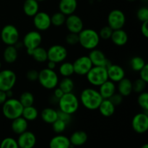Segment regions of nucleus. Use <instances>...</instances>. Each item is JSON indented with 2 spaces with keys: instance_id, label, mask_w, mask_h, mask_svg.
Returning <instances> with one entry per match:
<instances>
[{
  "instance_id": "1",
  "label": "nucleus",
  "mask_w": 148,
  "mask_h": 148,
  "mask_svg": "<svg viewBox=\"0 0 148 148\" xmlns=\"http://www.w3.org/2000/svg\"><path fill=\"white\" fill-rule=\"evenodd\" d=\"M103 98L100 94L99 91L92 88L84 89L81 92L79 96V102L82 105L90 111H95L99 107Z\"/></svg>"
},
{
  "instance_id": "2",
  "label": "nucleus",
  "mask_w": 148,
  "mask_h": 148,
  "mask_svg": "<svg viewBox=\"0 0 148 148\" xmlns=\"http://www.w3.org/2000/svg\"><path fill=\"white\" fill-rule=\"evenodd\" d=\"M79 44L87 50L97 49L100 43V36L98 33L93 29L85 28L78 33Z\"/></svg>"
},
{
  "instance_id": "3",
  "label": "nucleus",
  "mask_w": 148,
  "mask_h": 148,
  "mask_svg": "<svg viewBox=\"0 0 148 148\" xmlns=\"http://www.w3.org/2000/svg\"><path fill=\"white\" fill-rule=\"evenodd\" d=\"M59 111L72 115L77 111L79 106V100L73 92L64 93L58 100Z\"/></svg>"
},
{
  "instance_id": "4",
  "label": "nucleus",
  "mask_w": 148,
  "mask_h": 148,
  "mask_svg": "<svg viewBox=\"0 0 148 148\" xmlns=\"http://www.w3.org/2000/svg\"><path fill=\"white\" fill-rule=\"evenodd\" d=\"M24 107L18 99L14 98H7L2 104L3 115L10 120H13L21 116Z\"/></svg>"
},
{
  "instance_id": "5",
  "label": "nucleus",
  "mask_w": 148,
  "mask_h": 148,
  "mask_svg": "<svg viewBox=\"0 0 148 148\" xmlns=\"http://www.w3.org/2000/svg\"><path fill=\"white\" fill-rule=\"evenodd\" d=\"M38 81L46 90H53L58 86L59 82L57 73L54 70L48 68H45L39 72Z\"/></svg>"
},
{
  "instance_id": "6",
  "label": "nucleus",
  "mask_w": 148,
  "mask_h": 148,
  "mask_svg": "<svg viewBox=\"0 0 148 148\" xmlns=\"http://www.w3.org/2000/svg\"><path fill=\"white\" fill-rule=\"evenodd\" d=\"M85 76L88 82L93 86L99 87L108 79L106 67L104 66H93Z\"/></svg>"
},
{
  "instance_id": "7",
  "label": "nucleus",
  "mask_w": 148,
  "mask_h": 148,
  "mask_svg": "<svg viewBox=\"0 0 148 148\" xmlns=\"http://www.w3.org/2000/svg\"><path fill=\"white\" fill-rule=\"evenodd\" d=\"M1 39L7 46H14L20 38V33L17 27L13 25H7L1 30Z\"/></svg>"
},
{
  "instance_id": "8",
  "label": "nucleus",
  "mask_w": 148,
  "mask_h": 148,
  "mask_svg": "<svg viewBox=\"0 0 148 148\" xmlns=\"http://www.w3.org/2000/svg\"><path fill=\"white\" fill-rule=\"evenodd\" d=\"M17 82V75L11 69L0 71V90L6 92L12 90Z\"/></svg>"
},
{
  "instance_id": "9",
  "label": "nucleus",
  "mask_w": 148,
  "mask_h": 148,
  "mask_svg": "<svg viewBox=\"0 0 148 148\" xmlns=\"http://www.w3.org/2000/svg\"><path fill=\"white\" fill-rule=\"evenodd\" d=\"M108 25L113 30L122 29L126 23V16L121 10L116 9L111 10L108 15Z\"/></svg>"
},
{
  "instance_id": "10",
  "label": "nucleus",
  "mask_w": 148,
  "mask_h": 148,
  "mask_svg": "<svg viewBox=\"0 0 148 148\" xmlns=\"http://www.w3.org/2000/svg\"><path fill=\"white\" fill-rule=\"evenodd\" d=\"M48 60L55 63L64 62L68 56V51L66 47L59 44H55L51 46L47 50Z\"/></svg>"
},
{
  "instance_id": "11",
  "label": "nucleus",
  "mask_w": 148,
  "mask_h": 148,
  "mask_svg": "<svg viewBox=\"0 0 148 148\" xmlns=\"http://www.w3.org/2000/svg\"><path fill=\"white\" fill-rule=\"evenodd\" d=\"M42 43V36L38 30H31L25 35L23 39V45L26 50H33Z\"/></svg>"
},
{
  "instance_id": "12",
  "label": "nucleus",
  "mask_w": 148,
  "mask_h": 148,
  "mask_svg": "<svg viewBox=\"0 0 148 148\" xmlns=\"http://www.w3.org/2000/svg\"><path fill=\"white\" fill-rule=\"evenodd\" d=\"M72 64L75 74L79 76H85L93 66L88 56H79L72 63Z\"/></svg>"
},
{
  "instance_id": "13",
  "label": "nucleus",
  "mask_w": 148,
  "mask_h": 148,
  "mask_svg": "<svg viewBox=\"0 0 148 148\" xmlns=\"http://www.w3.org/2000/svg\"><path fill=\"white\" fill-rule=\"evenodd\" d=\"M132 129L138 134H143L148 130V115L147 112L137 114L132 121Z\"/></svg>"
},
{
  "instance_id": "14",
  "label": "nucleus",
  "mask_w": 148,
  "mask_h": 148,
  "mask_svg": "<svg viewBox=\"0 0 148 148\" xmlns=\"http://www.w3.org/2000/svg\"><path fill=\"white\" fill-rule=\"evenodd\" d=\"M33 17V25L38 31H46L51 26V16L45 12H38Z\"/></svg>"
},
{
  "instance_id": "15",
  "label": "nucleus",
  "mask_w": 148,
  "mask_h": 148,
  "mask_svg": "<svg viewBox=\"0 0 148 148\" xmlns=\"http://www.w3.org/2000/svg\"><path fill=\"white\" fill-rule=\"evenodd\" d=\"M66 29L69 33H79L84 29V23L82 19L75 14L66 16L65 21Z\"/></svg>"
},
{
  "instance_id": "16",
  "label": "nucleus",
  "mask_w": 148,
  "mask_h": 148,
  "mask_svg": "<svg viewBox=\"0 0 148 148\" xmlns=\"http://www.w3.org/2000/svg\"><path fill=\"white\" fill-rule=\"evenodd\" d=\"M88 57L90 59L93 66L107 67L110 64V62L106 56L105 53L100 49H92L90 51Z\"/></svg>"
},
{
  "instance_id": "17",
  "label": "nucleus",
  "mask_w": 148,
  "mask_h": 148,
  "mask_svg": "<svg viewBox=\"0 0 148 148\" xmlns=\"http://www.w3.org/2000/svg\"><path fill=\"white\" fill-rule=\"evenodd\" d=\"M108 78L114 82H119L125 77V71L122 66L118 64H110L106 67Z\"/></svg>"
},
{
  "instance_id": "18",
  "label": "nucleus",
  "mask_w": 148,
  "mask_h": 148,
  "mask_svg": "<svg viewBox=\"0 0 148 148\" xmlns=\"http://www.w3.org/2000/svg\"><path fill=\"white\" fill-rule=\"evenodd\" d=\"M17 142L20 148H33L36 143V137L31 132L25 131L19 134Z\"/></svg>"
},
{
  "instance_id": "19",
  "label": "nucleus",
  "mask_w": 148,
  "mask_h": 148,
  "mask_svg": "<svg viewBox=\"0 0 148 148\" xmlns=\"http://www.w3.org/2000/svg\"><path fill=\"white\" fill-rule=\"evenodd\" d=\"M77 8V0H60L59 3V12L68 16L74 14Z\"/></svg>"
},
{
  "instance_id": "20",
  "label": "nucleus",
  "mask_w": 148,
  "mask_h": 148,
  "mask_svg": "<svg viewBox=\"0 0 148 148\" xmlns=\"http://www.w3.org/2000/svg\"><path fill=\"white\" fill-rule=\"evenodd\" d=\"M116 86L115 82L112 81L106 80L99 86V92L103 99H109L114 93H116Z\"/></svg>"
},
{
  "instance_id": "21",
  "label": "nucleus",
  "mask_w": 148,
  "mask_h": 148,
  "mask_svg": "<svg viewBox=\"0 0 148 148\" xmlns=\"http://www.w3.org/2000/svg\"><path fill=\"white\" fill-rule=\"evenodd\" d=\"M114 45L117 46H124L127 44L129 40V36L127 32L122 29L113 30L112 35L110 38Z\"/></svg>"
},
{
  "instance_id": "22",
  "label": "nucleus",
  "mask_w": 148,
  "mask_h": 148,
  "mask_svg": "<svg viewBox=\"0 0 148 148\" xmlns=\"http://www.w3.org/2000/svg\"><path fill=\"white\" fill-rule=\"evenodd\" d=\"M71 145L69 139L62 134H58L51 140L49 143L50 148H70Z\"/></svg>"
},
{
  "instance_id": "23",
  "label": "nucleus",
  "mask_w": 148,
  "mask_h": 148,
  "mask_svg": "<svg viewBox=\"0 0 148 148\" xmlns=\"http://www.w3.org/2000/svg\"><path fill=\"white\" fill-rule=\"evenodd\" d=\"M23 12L27 17H33L39 12V2L37 0H25Z\"/></svg>"
},
{
  "instance_id": "24",
  "label": "nucleus",
  "mask_w": 148,
  "mask_h": 148,
  "mask_svg": "<svg viewBox=\"0 0 148 148\" xmlns=\"http://www.w3.org/2000/svg\"><path fill=\"white\" fill-rule=\"evenodd\" d=\"M27 127H28V121L25 119L22 116L13 119L11 124L12 130L13 132L17 134H20L27 131Z\"/></svg>"
},
{
  "instance_id": "25",
  "label": "nucleus",
  "mask_w": 148,
  "mask_h": 148,
  "mask_svg": "<svg viewBox=\"0 0 148 148\" xmlns=\"http://www.w3.org/2000/svg\"><path fill=\"white\" fill-rule=\"evenodd\" d=\"M116 106L109 99H103L100 104L98 109L100 114L105 117H110L115 113Z\"/></svg>"
},
{
  "instance_id": "26",
  "label": "nucleus",
  "mask_w": 148,
  "mask_h": 148,
  "mask_svg": "<svg viewBox=\"0 0 148 148\" xmlns=\"http://www.w3.org/2000/svg\"><path fill=\"white\" fill-rule=\"evenodd\" d=\"M117 90L119 91V93L123 97L129 96L133 92L132 82L129 78H123L118 82Z\"/></svg>"
},
{
  "instance_id": "27",
  "label": "nucleus",
  "mask_w": 148,
  "mask_h": 148,
  "mask_svg": "<svg viewBox=\"0 0 148 148\" xmlns=\"http://www.w3.org/2000/svg\"><path fill=\"white\" fill-rule=\"evenodd\" d=\"M18 57L17 49L15 46H7L3 52V58L5 62L8 64H13L17 61Z\"/></svg>"
},
{
  "instance_id": "28",
  "label": "nucleus",
  "mask_w": 148,
  "mask_h": 148,
  "mask_svg": "<svg viewBox=\"0 0 148 148\" xmlns=\"http://www.w3.org/2000/svg\"><path fill=\"white\" fill-rule=\"evenodd\" d=\"M87 140H88V134L82 130L75 132L69 138L71 145L74 146L83 145Z\"/></svg>"
},
{
  "instance_id": "29",
  "label": "nucleus",
  "mask_w": 148,
  "mask_h": 148,
  "mask_svg": "<svg viewBox=\"0 0 148 148\" xmlns=\"http://www.w3.org/2000/svg\"><path fill=\"white\" fill-rule=\"evenodd\" d=\"M40 117L44 122L52 124L58 119V111L51 108H46L40 113Z\"/></svg>"
},
{
  "instance_id": "30",
  "label": "nucleus",
  "mask_w": 148,
  "mask_h": 148,
  "mask_svg": "<svg viewBox=\"0 0 148 148\" xmlns=\"http://www.w3.org/2000/svg\"><path fill=\"white\" fill-rule=\"evenodd\" d=\"M31 56L37 62L43 63V62L48 61L47 50L45 49L44 48L41 47V46H38L36 49H33Z\"/></svg>"
},
{
  "instance_id": "31",
  "label": "nucleus",
  "mask_w": 148,
  "mask_h": 148,
  "mask_svg": "<svg viewBox=\"0 0 148 148\" xmlns=\"http://www.w3.org/2000/svg\"><path fill=\"white\" fill-rule=\"evenodd\" d=\"M22 116L27 121H34L38 116V111L33 106L24 107L22 113Z\"/></svg>"
},
{
  "instance_id": "32",
  "label": "nucleus",
  "mask_w": 148,
  "mask_h": 148,
  "mask_svg": "<svg viewBox=\"0 0 148 148\" xmlns=\"http://www.w3.org/2000/svg\"><path fill=\"white\" fill-rule=\"evenodd\" d=\"M58 87L63 91L64 93H69L73 91L75 83L70 77H64L60 82H59Z\"/></svg>"
},
{
  "instance_id": "33",
  "label": "nucleus",
  "mask_w": 148,
  "mask_h": 148,
  "mask_svg": "<svg viewBox=\"0 0 148 148\" xmlns=\"http://www.w3.org/2000/svg\"><path fill=\"white\" fill-rule=\"evenodd\" d=\"M59 72L63 77H70L75 74L72 63L69 62H63V63L59 66Z\"/></svg>"
},
{
  "instance_id": "34",
  "label": "nucleus",
  "mask_w": 148,
  "mask_h": 148,
  "mask_svg": "<svg viewBox=\"0 0 148 148\" xmlns=\"http://www.w3.org/2000/svg\"><path fill=\"white\" fill-rule=\"evenodd\" d=\"M18 100L21 103L23 107H27L30 106H33V103H34L35 101V98L33 93H31L29 91H25V92H23L20 95Z\"/></svg>"
},
{
  "instance_id": "35",
  "label": "nucleus",
  "mask_w": 148,
  "mask_h": 148,
  "mask_svg": "<svg viewBox=\"0 0 148 148\" xmlns=\"http://www.w3.org/2000/svg\"><path fill=\"white\" fill-rule=\"evenodd\" d=\"M146 64V62L141 56H134L130 60V66L132 70L135 72H140Z\"/></svg>"
},
{
  "instance_id": "36",
  "label": "nucleus",
  "mask_w": 148,
  "mask_h": 148,
  "mask_svg": "<svg viewBox=\"0 0 148 148\" xmlns=\"http://www.w3.org/2000/svg\"><path fill=\"white\" fill-rule=\"evenodd\" d=\"M66 16L64 15L63 13L61 12H58L54 13L51 16V25L56 27H60V26L63 25L66 21Z\"/></svg>"
},
{
  "instance_id": "37",
  "label": "nucleus",
  "mask_w": 148,
  "mask_h": 148,
  "mask_svg": "<svg viewBox=\"0 0 148 148\" xmlns=\"http://www.w3.org/2000/svg\"><path fill=\"white\" fill-rule=\"evenodd\" d=\"M138 98H137V102L140 108H143L145 112L148 111V93L147 92H142L139 93Z\"/></svg>"
},
{
  "instance_id": "38",
  "label": "nucleus",
  "mask_w": 148,
  "mask_h": 148,
  "mask_svg": "<svg viewBox=\"0 0 148 148\" xmlns=\"http://www.w3.org/2000/svg\"><path fill=\"white\" fill-rule=\"evenodd\" d=\"M66 126L67 124L64 121H63L62 120L57 119L54 121V122L52 124V128L54 132L57 133V134H61V133L64 132L65 131L66 128Z\"/></svg>"
},
{
  "instance_id": "39",
  "label": "nucleus",
  "mask_w": 148,
  "mask_h": 148,
  "mask_svg": "<svg viewBox=\"0 0 148 148\" xmlns=\"http://www.w3.org/2000/svg\"><path fill=\"white\" fill-rule=\"evenodd\" d=\"M146 85H147V82L139 78L136 79L134 82H132V90L137 93H140L142 92H144Z\"/></svg>"
},
{
  "instance_id": "40",
  "label": "nucleus",
  "mask_w": 148,
  "mask_h": 148,
  "mask_svg": "<svg viewBox=\"0 0 148 148\" xmlns=\"http://www.w3.org/2000/svg\"><path fill=\"white\" fill-rule=\"evenodd\" d=\"M0 148H20L17 140L12 137H6L1 141Z\"/></svg>"
},
{
  "instance_id": "41",
  "label": "nucleus",
  "mask_w": 148,
  "mask_h": 148,
  "mask_svg": "<svg viewBox=\"0 0 148 148\" xmlns=\"http://www.w3.org/2000/svg\"><path fill=\"white\" fill-rule=\"evenodd\" d=\"M112 33V29L108 25H106L100 30L98 35H99L100 38L101 39H103V40H108V39L111 38Z\"/></svg>"
},
{
  "instance_id": "42",
  "label": "nucleus",
  "mask_w": 148,
  "mask_h": 148,
  "mask_svg": "<svg viewBox=\"0 0 148 148\" xmlns=\"http://www.w3.org/2000/svg\"><path fill=\"white\" fill-rule=\"evenodd\" d=\"M137 17L140 22L147 21L148 20V8L147 7H142L137 10Z\"/></svg>"
},
{
  "instance_id": "43",
  "label": "nucleus",
  "mask_w": 148,
  "mask_h": 148,
  "mask_svg": "<svg viewBox=\"0 0 148 148\" xmlns=\"http://www.w3.org/2000/svg\"><path fill=\"white\" fill-rule=\"evenodd\" d=\"M65 40L69 46H75L79 43V36L77 33H69V34L66 35Z\"/></svg>"
},
{
  "instance_id": "44",
  "label": "nucleus",
  "mask_w": 148,
  "mask_h": 148,
  "mask_svg": "<svg viewBox=\"0 0 148 148\" xmlns=\"http://www.w3.org/2000/svg\"><path fill=\"white\" fill-rule=\"evenodd\" d=\"M38 73L36 69H30V70L27 71L26 73V77H27V80L30 81V82H36L38 80Z\"/></svg>"
},
{
  "instance_id": "45",
  "label": "nucleus",
  "mask_w": 148,
  "mask_h": 148,
  "mask_svg": "<svg viewBox=\"0 0 148 148\" xmlns=\"http://www.w3.org/2000/svg\"><path fill=\"white\" fill-rule=\"evenodd\" d=\"M109 100L113 103V104H114L115 106H116L120 105V104L122 103L123 96L120 95L119 93H114V95L109 98Z\"/></svg>"
},
{
  "instance_id": "46",
  "label": "nucleus",
  "mask_w": 148,
  "mask_h": 148,
  "mask_svg": "<svg viewBox=\"0 0 148 148\" xmlns=\"http://www.w3.org/2000/svg\"><path fill=\"white\" fill-rule=\"evenodd\" d=\"M71 116L70 114H68L66 113L63 112L62 111H58V119L62 120L63 121L66 122V124H69L71 121Z\"/></svg>"
},
{
  "instance_id": "47",
  "label": "nucleus",
  "mask_w": 148,
  "mask_h": 148,
  "mask_svg": "<svg viewBox=\"0 0 148 148\" xmlns=\"http://www.w3.org/2000/svg\"><path fill=\"white\" fill-rule=\"evenodd\" d=\"M140 78L147 83L148 82V65L146 64L145 66L140 71Z\"/></svg>"
},
{
  "instance_id": "48",
  "label": "nucleus",
  "mask_w": 148,
  "mask_h": 148,
  "mask_svg": "<svg viewBox=\"0 0 148 148\" xmlns=\"http://www.w3.org/2000/svg\"><path fill=\"white\" fill-rule=\"evenodd\" d=\"M147 25H148V20L147 21L143 22L142 23L141 27H140V30H141V33L145 38L148 37V28H147Z\"/></svg>"
},
{
  "instance_id": "49",
  "label": "nucleus",
  "mask_w": 148,
  "mask_h": 148,
  "mask_svg": "<svg viewBox=\"0 0 148 148\" xmlns=\"http://www.w3.org/2000/svg\"><path fill=\"white\" fill-rule=\"evenodd\" d=\"M54 91H53V97L56 98L57 100H59L62 95H64V92L59 88V87H56V88H54Z\"/></svg>"
},
{
  "instance_id": "50",
  "label": "nucleus",
  "mask_w": 148,
  "mask_h": 148,
  "mask_svg": "<svg viewBox=\"0 0 148 148\" xmlns=\"http://www.w3.org/2000/svg\"><path fill=\"white\" fill-rule=\"evenodd\" d=\"M7 99V95L4 91L0 90V105H2Z\"/></svg>"
},
{
  "instance_id": "51",
  "label": "nucleus",
  "mask_w": 148,
  "mask_h": 148,
  "mask_svg": "<svg viewBox=\"0 0 148 148\" xmlns=\"http://www.w3.org/2000/svg\"><path fill=\"white\" fill-rule=\"evenodd\" d=\"M56 63L52 62V61L48 60L47 67L46 68H48V69H52V70H54L55 68H56Z\"/></svg>"
},
{
  "instance_id": "52",
  "label": "nucleus",
  "mask_w": 148,
  "mask_h": 148,
  "mask_svg": "<svg viewBox=\"0 0 148 148\" xmlns=\"http://www.w3.org/2000/svg\"><path fill=\"white\" fill-rule=\"evenodd\" d=\"M6 95H7V98H12L13 96V92L12 90H10L8 91H6Z\"/></svg>"
},
{
  "instance_id": "53",
  "label": "nucleus",
  "mask_w": 148,
  "mask_h": 148,
  "mask_svg": "<svg viewBox=\"0 0 148 148\" xmlns=\"http://www.w3.org/2000/svg\"><path fill=\"white\" fill-rule=\"evenodd\" d=\"M141 148H148V145L147 144H145L144 145L142 146Z\"/></svg>"
},
{
  "instance_id": "54",
  "label": "nucleus",
  "mask_w": 148,
  "mask_h": 148,
  "mask_svg": "<svg viewBox=\"0 0 148 148\" xmlns=\"http://www.w3.org/2000/svg\"><path fill=\"white\" fill-rule=\"evenodd\" d=\"M127 1H136V0H127Z\"/></svg>"
},
{
  "instance_id": "55",
  "label": "nucleus",
  "mask_w": 148,
  "mask_h": 148,
  "mask_svg": "<svg viewBox=\"0 0 148 148\" xmlns=\"http://www.w3.org/2000/svg\"><path fill=\"white\" fill-rule=\"evenodd\" d=\"M38 1V2H40V1H45V0H37Z\"/></svg>"
},
{
  "instance_id": "56",
  "label": "nucleus",
  "mask_w": 148,
  "mask_h": 148,
  "mask_svg": "<svg viewBox=\"0 0 148 148\" xmlns=\"http://www.w3.org/2000/svg\"><path fill=\"white\" fill-rule=\"evenodd\" d=\"M1 62H0V70H1Z\"/></svg>"
},
{
  "instance_id": "57",
  "label": "nucleus",
  "mask_w": 148,
  "mask_h": 148,
  "mask_svg": "<svg viewBox=\"0 0 148 148\" xmlns=\"http://www.w3.org/2000/svg\"><path fill=\"white\" fill-rule=\"evenodd\" d=\"M143 1H147V0H143Z\"/></svg>"
}]
</instances>
